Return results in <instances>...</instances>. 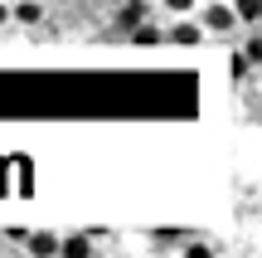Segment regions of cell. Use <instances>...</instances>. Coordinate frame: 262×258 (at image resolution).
I'll return each mask as SVG.
<instances>
[{
	"label": "cell",
	"instance_id": "1",
	"mask_svg": "<svg viewBox=\"0 0 262 258\" xmlns=\"http://www.w3.org/2000/svg\"><path fill=\"white\" fill-rule=\"evenodd\" d=\"M199 29H204V34H233V29H238L233 5H224V0H204V10H199Z\"/></svg>",
	"mask_w": 262,
	"mask_h": 258
},
{
	"label": "cell",
	"instance_id": "2",
	"mask_svg": "<svg viewBox=\"0 0 262 258\" xmlns=\"http://www.w3.org/2000/svg\"><path fill=\"white\" fill-rule=\"evenodd\" d=\"M165 39H170V44H180V49H194L199 39H204V29H199V19H185V15H180V25H170Z\"/></svg>",
	"mask_w": 262,
	"mask_h": 258
},
{
	"label": "cell",
	"instance_id": "3",
	"mask_svg": "<svg viewBox=\"0 0 262 258\" xmlns=\"http://www.w3.org/2000/svg\"><path fill=\"white\" fill-rule=\"evenodd\" d=\"M10 19H15V25H39V19H44V5H39V0H15V5H10Z\"/></svg>",
	"mask_w": 262,
	"mask_h": 258
},
{
	"label": "cell",
	"instance_id": "4",
	"mask_svg": "<svg viewBox=\"0 0 262 258\" xmlns=\"http://www.w3.org/2000/svg\"><path fill=\"white\" fill-rule=\"evenodd\" d=\"M257 15H262V0H233V19H238V29H257Z\"/></svg>",
	"mask_w": 262,
	"mask_h": 258
},
{
	"label": "cell",
	"instance_id": "5",
	"mask_svg": "<svg viewBox=\"0 0 262 258\" xmlns=\"http://www.w3.org/2000/svg\"><path fill=\"white\" fill-rule=\"evenodd\" d=\"M131 39H136V44H160L165 34H160L156 25H146V19H136V29H131Z\"/></svg>",
	"mask_w": 262,
	"mask_h": 258
},
{
	"label": "cell",
	"instance_id": "6",
	"mask_svg": "<svg viewBox=\"0 0 262 258\" xmlns=\"http://www.w3.org/2000/svg\"><path fill=\"white\" fill-rule=\"evenodd\" d=\"M29 253H58V239L54 234H34L29 239Z\"/></svg>",
	"mask_w": 262,
	"mask_h": 258
},
{
	"label": "cell",
	"instance_id": "7",
	"mask_svg": "<svg viewBox=\"0 0 262 258\" xmlns=\"http://www.w3.org/2000/svg\"><path fill=\"white\" fill-rule=\"evenodd\" d=\"M243 58H248V64H257V58H262V39H257V29H248V44H243Z\"/></svg>",
	"mask_w": 262,
	"mask_h": 258
},
{
	"label": "cell",
	"instance_id": "8",
	"mask_svg": "<svg viewBox=\"0 0 262 258\" xmlns=\"http://www.w3.org/2000/svg\"><path fill=\"white\" fill-rule=\"evenodd\" d=\"M194 5H199V0H165L170 15H194Z\"/></svg>",
	"mask_w": 262,
	"mask_h": 258
},
{
	"label": "cell",
	"instance_id": "9",
	"mask_svg": "<svg viewBox=\"0 0 262 258\" xmlns=\"http://www.w3.org/2000/svg\"><path fill=\"white\" fill-rule=\"evenodd\" d=\"M0 25H10V0H0Z\"/></svg>",
	"mask_w": 262,
	"mask_h": 258
}]
</instances>
